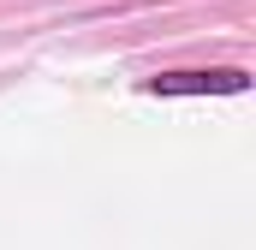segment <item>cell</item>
<instances>
[{
  "label": "cell",
  "mask_w": 256,
  "mask_h": 250,
  "mask_svg": "<svg viewBox=\"0 0 256 250\" xmlns=\"http://www.w3.org/2000/svg\"><path fill=\"white\" fill-rule=\"evenodd\" d=\"M149 90H155V96H202V90L238 96V90H244V72H167V78H155Z\"/></svg>",
  "instance_id": "cell-1"
}]
</instances>
